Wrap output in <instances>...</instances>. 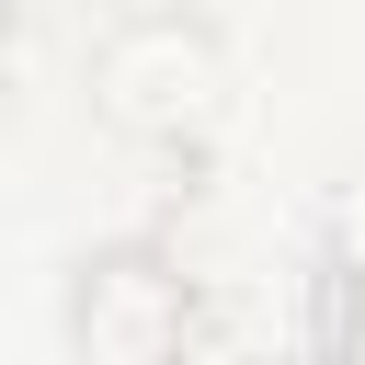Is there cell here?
I'll list each match as a JSON object with an SVG mask.
<instances>
[{"instance_id":"cell-3","label":"cell","mask_w":365,"mask_h":365,"mask_svg":"<svg viewBox=\"0 0 365 365\" xmlns=\"http://www.w3.org/2000/svg\"><path fill=\"white\" fill-rule=\"evenodd\" d=\"M0 11H11V0H0Z\"/></svg>"},{"instance_id":"cell-1","label":"cell","mask_w":365,"mask_h":365,"mask_svg":"<svg viewBox=\"0 0 365 365\" xmlns=\"http://www.w3.org/2000/svg\"><path fill=\"white\" fill-rule=\"evenodd\" d=\"M91 114H103L125 148L194 160V148L228 125V46H217V23L182 11V0L125 11V23L91 46Z\"/></svg>"},{"instance_id":"cell-2","label":"cell","mask_w":365,"mask_h":365,"mask_svg":"<svg viewBox=\"0 0 365 365\" xmlns=\"http://www.w3.org/2000/svg\"><path fill=\"white\" fill-rule=\"evenodd\" d=\"M57 331H68V365H205V285L171 240L114 228L68 262Z\"/></svg>"}]
</instances>
